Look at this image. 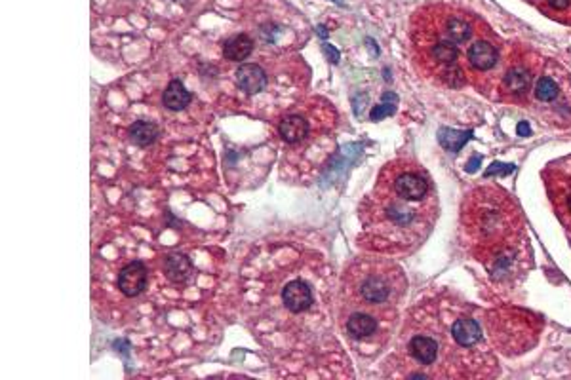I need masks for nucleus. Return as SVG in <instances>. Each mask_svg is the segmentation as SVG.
Returning <instances> with one entry per match:
<instances>
[{"instance_id": "39448f33", "label": "nucleus", "mask_w": 571, "mask_h": 380, "mask_svg": "<svg viewBox=\"0 0 571 380\" xmlns=\"http://www.w3.org/2000/svg\"><path fill=\"white\" fill-rule=\"evenodd\" d=\"M541 67V61L529 55L528 51H518L514 60L507 61V67L497 76L495 92L499 99L509 103H528L531 88L535 84V76Z\"/></svg>"}, {"instance_id": "9d476101", "label": "nucleus", "mask_w": 571, "mask_h": 380, "mask_svg": "<svg viewBox=\"0 0 571 380\" xmlns=\"http://www.w3.org/2000/svg\"><path fill=\"white\" fill-rule=\"evenodd\" d=\"M147 286L145 264L141 261L130 262L119 274V289L126 296H137Z\"/></svg>"}, {"instance_id": "20e7f679", "label": "nucleus", "mask_w": 571, "mask_h": 380, "mask_svg": "<svg viewBox=\"0 0 571 380\" xmlns=\"http://www.w3.org/2000/svg\"><path fill=\"white\" fill-rule=\"evenodd\" d=\"M539 114L552 124H571V76L558 63H546L531 88Z\"/></svg>"}, {"instance_id": "f3484780", "label": "nucleus", "mask_w": 571, "mask_h": 380, "mask_svg": "<svg viewBox=\"0 0 571 380\" xmlns=\"http://www.w3.org/2000/svg\"><path fill=\"white\" fill-rule=\"evenodd\" d=\"M254 50V42L246 34H239L234 38H230L223 46V55L229 61H244Z\"/></svg>"}, {"instance_id": "ddd939ff", "label": "nucleus", "mask_w": 571, "mask_h": 380, "mask_svg": "<svg viewBox=\"0 0 571 380\" xmlns=\"http://www.w3.org/2000/svg\"><path fill=\"white\" fill-rule=\"evenodd\" d=\"M236 84L242 92L259 93L267 86V75L256 63H244L236 71Z\"/></svg>"}, {"instance_id": "6ab92c4d", "label": "nucleus", "mask_w": 571, "mask_h": 380, "mask_svg": "<svg viewBox=\"0 0 571 380\" xmlns=\"http://www.w3.org/2000/svg\"><path fill=\"white\" fill-rule=\"evenodd\" d=\"M158 136H160V129H158V126L153 124V122H143V120H139V122L132 124V127H130V139L136 144H139V147L153 144Z\"/></svg>"}, {"instance_id": "2eb2a0df", "label": "nucleus", "mask_w": 571, "mask_h": 380, "mask_svg": "<svg viewBox=\"0 0 571 380\" xmlns=\"http://www.w3.org/2000/svg\"><path fill=\"white\" fill-rule=\"evenodd\" d=\"M164 272L170 281L173 283H183L191 278V272H193V266L185 255H170L166 262H164Z\"/></svg>"}, {"instance_id": "1a4fd4ad", "label": "nucleus", "mask_w": 571, "mask_h": 380, "mask_svg": "<svg viewBox=\"0 0 571 380\" xmlns=\"http://www.w3.org/2000/svg\"><path fill=\"white\" fill-rule=\"evenodd\" d=\"M501 63V51L499 46H495L494 34H482L474 42L470 44L465 51V73L472 78H480L499 67Z\"/></svg>"}, {"instance_id": "f8f14e48", "label": "nucleus", "mask_w": 571, "mask_h": 380, "mask_svg": "<svg viewBox=\"0 0 571 380\" xmlns=\"http://www.w3.org/2000/svg\"><path fill=\"white\" fill-rule=\"evenodd\" d=\"M345 329L349 333V337L359 338V340H366L377 335L379 331V320L376 316L366 312H349V316L345 318Z\"/></svg>"}, {"instance_id": "423d86ee", "label": "nucleus", "mask_w": 571, "mask_h": 380, "mask_svg": "<svg viewBox=\"0 0 571 380\" xmlns=\"http://www.w3.org/2000/svg\"><path fill=\"white\" fill-rule=\"evenodd\" d=\"M543 177L546 181V190L550 194L556 215L560 217L563 227L568 228L571 240V156L550 164L545 169Z\"/></svg>"}, {"instance_id": "f03ea898", "label": "nucleus", "mask_w": 571, "mask_h": 380, "mask_svg": "<svg viewBox=\"0 0 571 380\" xmlns=\"http://www.w3.org/2000/svg\"><path fill=\"white\" fill-rule=\"evenodd\" d=\"M461 232L465 245L478 261L494 274H503L518 253L524 234V220L501 188L482 186L472 190L463 202Z\"/></svg>"}, {"instance_id": "6e6552de", "label": "nucleus", "mask_w": 571, "mask_h": 380, "mask_svg": "<svg viewBox=\"0 0 571 380\" xmlns=\"http://www.w3.org/2000/svg\"><path fill=\"white\" fill-rule=\"evenodd\" d=\"M406 354L421 367L433 369V372H430L433 377H435V365H442L444 367L442 346L438 342V337L435 335L433 323H428V325L421 323V329L409 333L408 342H406Z\"/></svg>"}, {"instance_id": "aec40b11", "label": "nucleus", "mask_w": 571, "mask_h": 380, "mask_svg": "<svg viewBox=\"0 0 571 380\" xmlns=\"http://www.w3.org/2000/svg\"><path fill=\"white\" fill-rule=\"evenodd\" d=\"M470 137V134H465V131H455V129H442L438 134V139L442 143L444 149H448L450 152H459L461 147L467 143V139Z\"/></svg>"}, {"instance_id": "f257e3e1", "label": "nucleus", "mask_w": 571, "mask_h": 380, "mask_svg": "<svg viewBox=\"0 0 571 380\" xmlns=\"http://www.w3.org/2000/svg\"><path fill=\"white\" fill-rule=\"evenodd\" d=\"M436 215L438 202L428 173L417 162L392 160L360 205L362 242L379 253H408L423 244Z\"/></svg>"}, {"instance_id": "4468645a", "label": "nucleus", "mask_w": 571, "mask_h": 380, "mask_svg": "<svg viewBox=\"0 0 571 380\" xmlns=\"http://www.w3.org/2000/svg\"><path fill=\"white\" fill-rule=\"evenodd\" d=\"M278 134L286 141V143H299L303 141L308 134V124L307 120L301 116H288L280 122Z\"/></svg>"}, {"instance_id": "7ed1b4c3", "label": "nucleus", "mask_w": 571, "mask_h": 380, "mask_svg": "<svg viewBox=\"0 0 571 380\" xmlns=\"http://www.w3.org/2000/svg\"><path fill=\"white\" fill-rule=\"evenodd\" d=\"M406 276L389 259H359L343 278V303L350 312H366L379 321L394 320L402 296L406 295Z\"/></svg>"}, {"instance_id": "0eeeda50", "label": "nucleus", "mask_w": 571, "mask_h": 380, "mask_svg": "<svg viewBox=\"0 0 571 380\" xmlns=\"http://www.w3.org/2000/svg\"><path fill=\"white\" fill-rule=\"evenodd\" d=\"M489 325V335L494 338V342L501 348V352H507L511 333H518L524 338H528L533 344L537 338V321L528 320V316L516 310L511 312H494V318L487 320Z\"/></svg>"}, {"instance_id": "9b49d317", "label": "nucleus", "mask_w": 571, "mask_h": 380, "mask_svg": "<svg viewBox=\"0 0 571 380\" xmlns=\"http://www.w3.org/2000/svg\"><path fill=\"white\" fill-rule=\"evenodd\" d=\"M282 301H284V306L291 312H305L313 304V291L305 281L295 279L282 289Z\"/></svg>"}, {"instance_id": "dca6fc26", "label": "nucleus", "mask_w": 571, "mask_h": 380, "mask_svg": "<svg viewBox=\"0 0 571 380\" xmlns=\"http://www.w3.org/2000/svg\"><path fill=\"white\" fill-rule=\"evenodd\" d=\"M545 16L571 25V0H531Z\"/></svg>"}, {"instance_id": "412c9836", "label": "nucleus", "mask_w": 571, "mask_h": 380, "mask_svg": "<svg viewBox=\"0 0 571 380\" xmlns=\"http://www.w3.org/2000/svg\"><path fill=\"white\" fill-rule=\"evenodd\" d=\"M394 112V107L392 105H379V107H376L374 109V112H372V120H381L385 118L387 114H392Z\"/></svg>"}, {"instance_id": "a211bd4d", "label": "nucleus", "mask_w": 571, "mask_h": 380, "mask_svg": "<svg viewBox=\"0 0 571 380\" xmlns=\"http://www.w3.org/2000/svg\"><path fill=\"white\" fill-rule=\"evenodd\" d=\"M162 101L170 110H183L191 103V93L185 90V86L181 84L180 80H173L166 88Z\"/></svg>"}, {"instance_id": "4be33fe9", "label": "nucleus", "mask_w": 571, "mask_h": 380, "mask_svg": "<svg viewBox=\"0 0 571 380\" xmlns=\"http://www.w3.org/2000/svg\"><path fill=\"white\" fill-rule=\"evenodd\" d=\"M518 134H520V136H528L529 134V126L526 122H520V124H518Z\"/></svg>"}]
</instances>
